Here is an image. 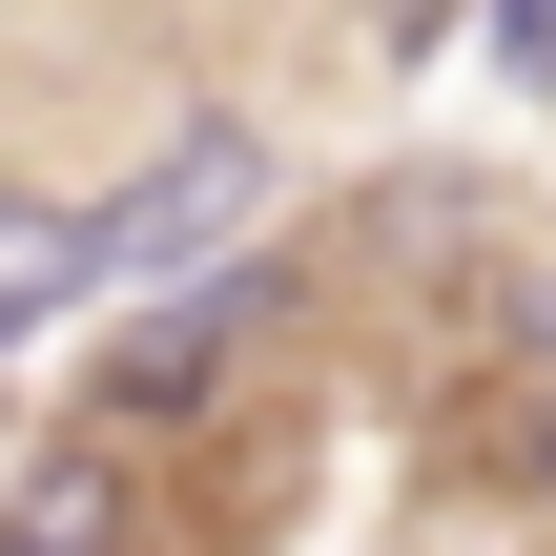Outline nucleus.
I'll list each match as a JSON object with an SVG mask.
<instances>
[{"label": "nucleus", "instance_id": "nucleus-1", "mask_svg": "<svg viewBox=\"0 0 556 556\" xmlns=\"http://www.w3.org/2000/svg\"><path fill=\"white\" fill-rule=\"evenodd\" d=\"M268 186H289V165H268V124H165L124 186H83V206H103V268H124V309H144V289H206V268H248Z\"/></svg>", "mask_w": 556, "mask_h": 556}, {"label": "nucleus", "instance_id": "nucleus-2", "mask_svg": "<svg viewBox=\"0 0 556 556\" xmlns=\"http://www.w3.org/2000/svg\"><path fill=\"white\" fill-rule=\"evenodd\" d=\"M268 330H289V268H268V248L206 268V289H144V330L103 351V433H144V454H165V433H227Z\"/></svg>", "mask_w": 556, "mask_h": 556}, {"label": "nucleus", "instance_id": "nucleus-3", "mask_svg": "<svg viewBox=\"0 0 556 556\" xmlns=\"http://www.w3.org/2000/svg\"><path fill=\"white\" fill-rule=\"evenodd\" d=\"M0 556H165V475H144V433H62V454H21L0 475Z\"/></svg>", "mask_w": 556, "mask_h": 556}, {"label": "nucleus", "instance_id": "nucleus-4", "mask_svg": "<svg viewBox=\"0 0 556 556\" xmlns=\"http://www.w3.org/2000/svg\"><path fill=\"white\" fill-rule=\"evenodd\" d=\"M124 268H103V206L83 186H0V351H41V330H83Z\"/></svg>", "mask_w": 556, "mask_h": 556}, {"label": "nucleus", "instance_id": "nucleus-5", "mask_svg": "<svg viewBox=\"0 0 556 556\" xmlns=\"http://www.w3.org/2000/svg\"><path fill=\"white\" fill-rule=\"evenodd\" d=\"M495 475L556 516V371H516V392H495Z\"/></svg>", "mask_w": 556, "mask_h": 556}, {"label": "nucleus", "instance_id": "nucleus-6", "mask_svg": "<svg viewBox=\"0 0 556 556\" xmlns=\"http://www.w3.org/2000/svg\"><path fill=\"white\" fill-rule=\"evenodd\" d=\"M495 62H516V83H556V0H495Z\"/></svg>", "mask_w": 556, "mask_h": 556}]
</instances>
